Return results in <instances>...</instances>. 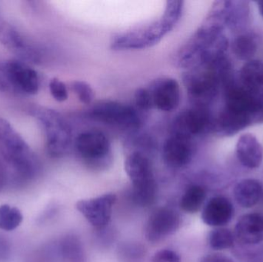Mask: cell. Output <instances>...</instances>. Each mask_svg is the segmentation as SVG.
<instances>
[{"mask_svg": "<svg viewBox=\"0 0 263 262\" xmlns=\"http://www.w3.org/2000/svg\"><path fill=\"white\" fill-rule=\"evenodd\" d=\"M153 107L163 112H171L179 106L181 92L179 83L174 78H166L156 82L150 89Z\"/></svg>", "mask_w": 263, "mask_h": 262, "instance_id": "5bb4252c", "label": "cell"}, {"mask_svg": "<svg viewBox=\"0 0 263 262\" xmlns=\"http://www.w3.org/2000/svg\"><path fill=\"white\" fill-rule=\"evenodd\" d=\"M49 91L54 99L64 102L68 98V90L64 83L58 78H52L49 83Z\"/></svg>", "mask_w": 263, "mask_h": 262, "instance_id": "4dcf8cb0", "label": "cell"}, {"mask_svg": "<svg viewBox=\"0 0 263 262\" xmlns=\"http://www.w3.org/2000/svg\"><path fill=\"white\" fill-rule=\"evenodd\" d=\"M125 171L132 183V201L141 207L153 206L158 188L149 158L142 152H133L125 161Z\"/></svg>", "mask_w": 263, "mask_h": 262, "instance_id": "3957f363", "label": "cell"}, {"mask_svg": "<svg viewBox=\"0 0 263 262\" xmlns=\"http://www.w3.org/2000/svg\"><path fill=\"white\" fill-rule=\"evenodd\" d=\"M72 90L77 94L82 103L89 104L93 99V91L89 84L85 82H75L72 86Z\"/></svg>", "mask_w": 263, "mask_h": 262, "instance_id": "f1b7e54d", "label": "cell"}, {"mask_svg": "<svg viewBox=\"0 0 263 262\" xmlns=\"http://www.w3.org/2000/svg\"><path fill=\"white\" fill-rule=\"evenodd\" d=\"M182 224L180 215L172 208L162 207L153 211L145 226V237L157 243L173 235Z\"/></svg>", "mask_w": 263, "mask_h": 262, "instance_id": "ba28073f", "label": "cell"}, {"mask_svg": "<svg viewBox=\"0 0 263 262\" xmlns=\"http://www.w3.org/2000/svg\"><path fill=\"white\" fill-rule=\"evenodd\" d=\"M256 41L249 35H240L233 43V52L241 60L250 59L256 53Z\"/></svg>", "mask_w": 263, "mask_h": 262, "instance_id": "484cf974", "label": "cell"}, {"mask_svg": "<svg viewBox=\"0 0 263 262\" xmlns=\"http://www.w3.org/2000/svg\"><path fill=\"white\" fill-rule=\"evenodd\" d=\"M0 156L7 165L8 181L23 185L35 179L41 163L22 135L4 118H0Z\"/></svg>", "mask_w": 263, "mask_h": 262, "instance_id": "6da1fadb", "label": "cell"}, {"mask_svg": "<svg viewBox=\"0 0 263 262\" xmlns=\"http://www.w3.org/2000/svg\"><path fill=\"white\" fill-rule=\"evenodd\" d=\"M23 216L20 209L9 205L0 206V229L6 232L15 230L23 223Z\"/></svg>", "mask_w": 263, "mask_h": 262, "instance_id": "d4e9b609", "label": "cell"}, {"mask_svg": "<svg viewBox=\"0 0 263 262\" xmlns=\"http://www.w3.org/2000/svg\"><path fill=\"white\" fill-rule=\"evenodd\" d=\"M236 155L247 169H257L262 162L263 150L257 138L252 134L242 135L236 144Z\"/></svg>", "mask_w": 263, "mask_h": 262, "instance_id": "e0dca14e", "label": "cell"}, {"mask_svg": "<svg viewBox=\"0 0 263 262\" xmlns=\"http://www.w3.org/2000/svg\"><path fill=\"white\" fill-rule=\"evenodd\" d=\"M234 235L225 228H216L208 235V244L211 249L216 251L231 249L234 246Z\"/></svg>", "mask_w": 263, "mask_h": 262, "instance_id": "cb8c5ba5", "label": "cell"}, {"mask_svg": "<svg viewBox=\"0 0 263 262\" xmlns=\"http://www.w3.org/2000/svg\"><path fill=\"white\" fill-rule=\"evenodd\" d=\"M206 189L202 185H191L185 189L181 197L179 203L181 209L186 213H196L202 209L206 198Z\"/></svg>", "mask_w": 263, "mask_h": 262, "instance_id": "7402d4cb", "label": "cell"}, {"mask_svg": "<svg viewBox=\"0 0 263 262\" xmlns=\"http://www.w3.org/2000/svg\"><path fill=\"white\" fill-rule=\"evenodd\" d=\"M57 249V254L63 261L88 262L83 243L75 234H67L62 237Z\"/></svg>", "mask_w": 263, "mask_h": 262, "instance_id": "ffe728a7", "label": "cell"}, {"mask_svg": "<svg viewBox=\"0 0 263 262\" xmlns=\"http://www.w3.org/2000/svg\"><path fill=\"white\" fill-rule=\"evenodd\" d=\"M96 230H97L95 235L96 243L101 249H109L117 238L116 231L109 227V226L103 229H96Z\"/></svg>", "mask_w": 263, "mask_h": 262, "instance_id": "83f0119b", "label": "cell"}, {"mask_svg": "<svg viewBox=\"0 0 263 262\" xmlns=\"http://www.w3.org/2000/svg\"><path fill=\"white\" fill-rule=\"evenodd\" d=\"M240 84L250 92L263 93V63L250 60L242 66L239 74Z\"/></svg>", "mask_w": 263, "mask_h": 262, "instance_id": "44dd1931", "label": "cell"}, {"mask_svg": "<svg viewBox=\"0 0 263 262\" xmlns=\"http://www.w3.org/2000/svg\"><path fill=\"white\" fill-rule=\"evenodd\" d=\"M40 79L35 69L20 60L0 61V91L15 96H31L40 90Z\"/></svg>", "mask_w": 263, "mask_h": 262, "instance_id": "5b68a950", "label": "cell"}, {"mask_svg": "<svg viewBox=\"0 0 263 262\" xmlns=\"http://www.w3.org/2000/svg\"><path fill=\"white\" fill-rule=\"evenodd\" d=\"M74 146L77 155L90 169L102 170L112 163L110 143L106 135L100 131L82 132Z\"/></svg>", "mask_w": 263, "mask_h": 262, "instance_id": "8992f818", "label": "cell"}, {"mask_svg": "<svg viewBox=\"0 0 263 262\" xmlns=\"http://www.w3.org/2000/svg\"><path fill=\"white\" fill-rule=\"evenodd\" d=\"M262 183L254 178L242 180L233 189L235 200L244 209H250L256 206L262 198Z\"/></svg>", "mask_w": 263, "mask_h": 262, "instance_id": "d6986e66", "label": "cell"}, {"mask_svg": "<svg viewBox=\"0 0 263 262\" xmlns=\"http://www.w3.org/2000/svg\"><path fill=\"white\" fill-rule=\"evenodd\" d=\"M91 115L94 119L123 129H137L141 119L136 111L130 106L117 102H101L93 106Z\"/></svg>", "mask_w": 263, "mask_h": 262, "instance_id": "52a82bcc", "label": "cell"}, {"mask_svg": "<svg viewBox=\"0 0 263 262\" xmlns=\"http://www.w3.org/2000/svg\"><path fill=\"white\" fill-rule=\"evenodd\" d=\"M182 8V2H166L165 12L160 19L144 28L119 35L112 42V49L118 50L143 49L156 44L180 19Z\"/></svg>", "mask_w": 263, "mask_h": 262, "instance_id": "7a4b0ae2", "label": "cell"}, {"mask_svg": "<svg viewBox=\"0 0 263 262\" xmlns=\"http://www.w3.org/2000/svg\"><path fill=\"white\" fill-rule=\"evenodd\" d=\"M185 82L190 98L196 106H206V103L216 96L219 85L222 84L208 66L203 72L189 74Z\"/></svg>", "mask_w": 263, "mask_h": 262, "instance_id": "30bf717a", "label": "cell"}, {"mask_svg": "<svg viewBox=\"0 0 263 262\" xmlns=\"http://www.w3.org/2000/svg\"><path fill=\"white\" fill-rule=\"evenodd\" d=\"M11 245L5 237L0 235V262H7L11 257Z\"/></svg>", "mask_w": 263, "mask_h": 262, "instance_id": "d6a6232c", "label": "cell"}, {"mask_svg": "<svg viewBox=\"0 0 263 262\" xmlns=\"http://www.w3.org/2000/svg\"><path fill=\"white\" fill-rule=\"evenodd\" d=\"M193 155L191 138L179 134H173L162 146V159L172 169L185 167L191 162Z\"/></svg>", "mask_w": 263, "mask_h": 262, "instance_id": "4fadbf2b", "label": "cell"}, {"mask_svg": "<svg viewBox=\"0 0 263 262\" xmlns=\"http://www.w3.org/2000/svg\"><path fill=\"white\" fill-rule=\"evenodd\" d=\"M117 201L114 193H106L95 198L80 200L76 204L80 213L96 229L109 226L112 209Z\"/></svg>", "mask_w": 263, "mask_h": 262, "instance_id": "9c48e42d", "label": "cell"}, {"mask_svg": "<svg viewBox=\"0 0 263 262\" xmlns=\"http://www.w3.org/2000/svg\"><path fill=\"white\" fill-rule=\"evenodd\" d=\"M233 235L238 244L260 245L263 241V215L259 213L242 215L235 226Z\"/></svg>", "mask_w": 263, "mask_h": 262, "instance_id": "2e32d148", "label": "cell"}, {"mask_svg": "<svg viewBox=\"0 0 263 262\" xmlns=\"http://www.w3.org/2000/svg\"><path fill=\"white\" fill-rule=\"evenodd\" d=\"M233 248L235 256L241 262H263V248L259 245L245 246L237 243Z\"/></svg>", "mask_w": 263, "mask_h": 262, "instance_id": "4316f807", "label": "cell"}, {"mask_svg": "<svg viewBox=\"0 0 263 262\" xmlns=\"http://www.w3.org/2000/svg\"><path fill=\"white\" fill-rule=\"evenodd\" d=\"M253 120L246 114L224 108L219 118L214 122V127L219 133L233 135L250 126Z\"/></svg>", "mask_w": 263, "mask_h": 262, "instance_id": "ac0fdd59", "label": "cell"}, {"mask_svg": "<svg viewBox=\"0 0 263 262\" xmlns=\"http://www.w3.org/2000/svg\"><path fill=\"white\" fill-rule=\"evenodd\" d=\"M0 43L21 59L32 63L40 61V52L26 40L21 32L0 13Z\"/></svg>", "mask_w": 263, "mask_h": 262, "instance_id": "7c38bea8", "label": "cell"}, {"mask_svg": "<svg viewBox=\"0 0 263 262\" xmlns=\"http://www.w3.org/2000/svg\"><path fill=\"white\" fill-rule=\"evenodd\" d=\"M214 122L206 106H195L176 118L174 133L191 138L213 129Z\"/></svg>", "mask_w": 263, "mask_h": 262, "instance_id": "8fae6325", "label": "cell"}, {"mask_svg": "<svg viewBox=\"0 0 263 262\" xmlns=\"http://www.w3.org/2000/svg\"><path fill=\"white\" fill-rule=\"evenodd\" d=\"M8 182L7 169L3 165L0 164V190L3 189Z\"/></svg>", "mask_w": 263, "mask_h": 262, "instance_id": "e575fe53", "label": "cell"}, {"mask_svg": "<svg viewBox=\"0 0 263 262\" xmlns=\"http://www.w3.org/2000/svg\"><path fill=\"white\" fill-rule=\"evenodd\" d=\"M146 254V248L138 241H123L117 246V258L120 262H143Z\"/></svg>", "mask_w": 263, "mask_h": 262, "instance_id": "603a6c76", "label": "cell"}, {"mask_svg": "<svg viewBox=\"0 0 263 262\" xmlns=\"http://www.w3.org/2000/svg\"><path fill=\"white\" fill-rule=\"evenodd\" d=\"M200 262H234L230 257L222 254L213 253L204 255Z\"/></svg>", "mask_w": 263, "mask_h": 262, "instance_id": "836d02e7", "label": "cell"}, {"mask_svg": "<svg viewBox=\"0 0 263 262\" xmlns=\"http://www.w3.org/2000/svg\"><path fill=\"white\" fill-rule=\"evenodd\" d=\"M258 6H259V12L263 17V1L258 2Z\"/></svg>", "mask_w": 263, "mask_h": 262, "instance_id": "d590c367", "label": "cell"}, {"mask_svg": "<svg viewBox=\"0 0 263 262\" xmlns=\"http://www.w3.org/2000/svg\"><path fill=\"white\" fill-rule=\"evenodd\" d=\"M234 212V206L231 201L227 197L217 195L207 201L202 209L201 217L207 226L222 228L231 221Z\"/></svg>", "mask_w": 263, "mask_h": 262, "instance_id": "9a60e30c", "label": "cell"}, {"mask_svg": "<svg viewBox=\"0 0 263 262\" xmlns=\"http://www.w3.org/2000/svg\"><path fill=\"white\" fill-rule=\"evenodd\" d=\"M29 113L44 132L48 155L54 158L65 156L72 143V131L66 120L59 112L41 106H31Z\"/></svg>", "mask_w": 263, "mask_h": 262, "instance_id": "277c9868", "label": "cell"}, {"mask_svg": "<svg viewBox=\"0 0 263 262\" xmlns=\"http://www.w3.org/2000/svg\"><path fill=\"white\" fill-rule=\"evenodd\" d=\"M135 103L142 111L148 110L153 108V98L149 89L141 88L136 90L135 93Z\"/></svg>", "mask_w": 263, "mask_h": 262, "instance_id": "f546056e", "label": "cell"}, {"mask_svg": "<svg viewBox=\"0 0 263 262\" xmlns=\"http://www.w3.org/2000/svg\"><path fill=\"white\" fill-rule=\"evenodd\" d=\"M152 262H182L179 254L171 249H162L155 253Z\"/></svg>", "mask_w": 263, "mask_h": 262, "instance_id": "1f68e13d", "label": "cell"}]
</instances>
